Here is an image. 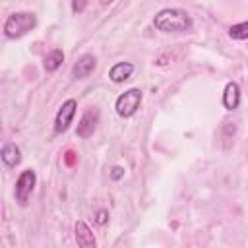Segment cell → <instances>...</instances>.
I'll list each match as a JSON object with an SVG mask.
<instances>
[{"label":"cell","instance_id":"6da1fadb","mask_svg":"<svg viewBox=\"0 0 248 248\" xmlns=\"http://www.w3.org/2000/svg\"><path fill=\"white\" fill-rule=\"evenodd\" d=\"M153 27L161 33H186L192 29V17L182 8H163L155 14Z\"/></svg>","mask_w":248,"mask_h":248},{"label":"cell","instance_id":"7a4b0ae2","mask_svg":"<svg viewBox=\"0 0 248 248\" xmlns=\"http://www.w3.org/2000/svg\"><path fill=\"white\" fill-rule=\"evenodd\" d=\"M37 25V16L33 12H14L4 21V35L8 39H19L27 35Z\"/></svg>","mask_w":248,"mask_h":248},{"label":"cell","instance_id":"3957f363","mask_svg":"<svg viewBox=\"0 0 248 248\" xmlns=\"http://www.w3.org/2000/svg\"><path fill=\"white\" fill-rule=\"evenodd\" d=\"M141 97H143V95H141V91H140L138 87H132V89L120 93V95L116 97V101H114V110H116V114H118L120 118H130V116H134V114L138 112L140 105H141Z\"/></svg>","mask_w":248,"mask_h":248},{"label":"cell","instance_id":"277c9868","mask_svg":"<svg viewBox=\"0 0 248 248\" xmlns=\"http://www.w3.org/2000/svg\"><path fill=\"white\" fill-rule=\"evenodd\" d=\"M35 184H37V174L33 169H25L19 172V176L16 180V188H14V196L19 205H27V202L35 190Z\"/></svg>","mask_w":248,"mask_h":248},{"label":"cell","instance_id":"5b68a950","mask_svg":"<svg viewBox=\"0 0 248 248\" xmlns=\"http://www.w3.org/2000/svg\"><path fill=\"white\" fill-rule=\"evenodd\" d=\"M76 110H78V101L76 99H66L60 105V108H58V112L54 116V132L56 134H62V132H66L70 128V124H72V120L76 116Z\"/></svg>","mask_w":248,"mask_h":248},{"label":"cell","instance_id":"8992f818","mask_svg":"<svg viewBox=\"0 0 248 248\" xmlns=\"http://www.w3.org/2000/svg\"><path fill=\"white\" fill-rule=\"evenodd\" d=\"M97 122H99V112L93 110V108L85 110L83 116H81L79 122H78L76 136H79V138H83V140H85V138H91V136L95 134V130H97Z\"/></svg>","mask_w":248,"mask_h":248},{"label":"cell","instance_id":"52a82bcc","mask_svg":"<svg viewBox=\"0 0 248 248\" xmlns=\"http://www.w3.org/2000/svg\"><path fill=\"white\" fill-rule=\"evenodd\" d=\"M74 236H76L78 248H97V238H95L93 231L89 229V225L85 221H76Z\"/></svg>","mask_w":248,"mask_h":248},{"label":"cell","instance_id":"ba28073f","mask_svg":"<svg viewBox=\"0 0 248 248\" xmlns=\"http://www.w3.org/2000/svg\"><path fill=\"white\" fill-rule=\"evenodd\" d=\"M95 68H97L95 56H93V54H83V56H79V60L74 64V68H72V78H74V79H85V78H89V76L95 72Z\"/></svg>","mask_w":248,"mask_h":248},{"label":"cell","instance_id":"9c48e42d","mask_svg":"<svg viewBox=\"0 0 248 248\" xmlns=\"http://www.w3.org/2000/svg\"><path fill=\"white\" fill-rule=\"evenodd\" d=\"M134 74V64L132 62H116L110 70H108V79L112 83H124L126 79H130Z\"/></svg>","mask_w":248,"mask_h":248},{"label":"cell","instance_id":"30bf717a","mask_svg":"<svg viewBox=\"0 0 248 248\" xmlns=\"http://www.w3.org/2000/svg\"><path fill=\"white\" fill-rule=\"evenodd\" d=\"M240 105V87L236 81H227L223 89V107L227 110H234Z\"/></svg>","mask_w":248,"mask_h":248},{"label":"cell","instance_id":"8fae6325","mask_svg":"<svg viewBox=\"0 0 248 248\" xmlns=\"http://www.w3.org/2000/svg\"><path fill=\"white\" fill-rule=\"evenodd\" d=\"M0 157H2V161H4V165H6L8 169H14V167H17V165L21 163V151H19V147H17L16 143H12V141H8V143L2 145Z\"/></svg>","mask_w":248,"mask_h":248},{"label":"cell","instance_id":"7c38bea8","mask_svg":"<svg viewBox=\"0 0 248 248\" xmlns=\"http://www.w3.org/2000/svg\"><path fill=\"white\" fill-rule=\"evenodd\" d=\"M62 60H64V52H62V48H52V50L45 56L43 66H45L46 72H56V70L60 68Z\"/></svg>","mask_w":248,"mask_h":248},{"label":"cell","instance_id":"4fadbf2b","mask_svg":"<svg viewBox=\"0 0 248 248\" xmlns=\"http://www.w3.org/2000/svg\"><path fill=\"white\" fill-rule=\"evenodd\" d=\"M229 37L234 41H246L248 39V21H240L229 29Z\"/></svg>","mask_w":248,"mask_h":248},{"label":"cell","instance_id":"5bb4252c","mask_svg":"<svg viewBox=\"0 0 248 248\" xmlns=\"http://www.w3.org/2000/svg\"><path fill=\"white\" fill-rule=\"evenodd\" d=\"M76 163H78V155H76L72 149H68V151L64 153V165H66V167H74Z\"/></svg>","mask_w":248,"mask_h":248},{"label":"cell","instance_id":"9a60e30c","mask_svg":"<svg viewBox=\"0 0 248 248\" xmlns=\"http://www.w3.org/2000/svg\"><path fill=\"white\" fill-rule=\"evenodd\" d=\"M107 221H108V211L107 209H99L97 215H95V223L97 225H105Z\"/></svg>","mask_w":248,"mask_h":248},{"label":"cell","instance_id":"2e32d148","mask_svg":"<svg viewBox=\"0 0 248 248\" xmlns=\"http://www.w3.org/2000/svg\"><path fill=\"white\" fill-rule=\"evenodd\" d=\"M122 176H124V169H122V167H112L110 178H112V180H120Z\"/></svg>","mask_w":248,"mask_h":248},{"label":"cell","instance_id":"e0dca14e","mask_svg":"<svg viewBox=\"0 0 248 248\" xmlns=\"http://www.w3.org/2000/svg\"><path fill=\"white\" fill-rule=\"evenodd\" d=\"M85 6H87V2H72V10L74 12H81Z\"/></svg>","mask_w":248,"mask_h":248}]
</instances>
